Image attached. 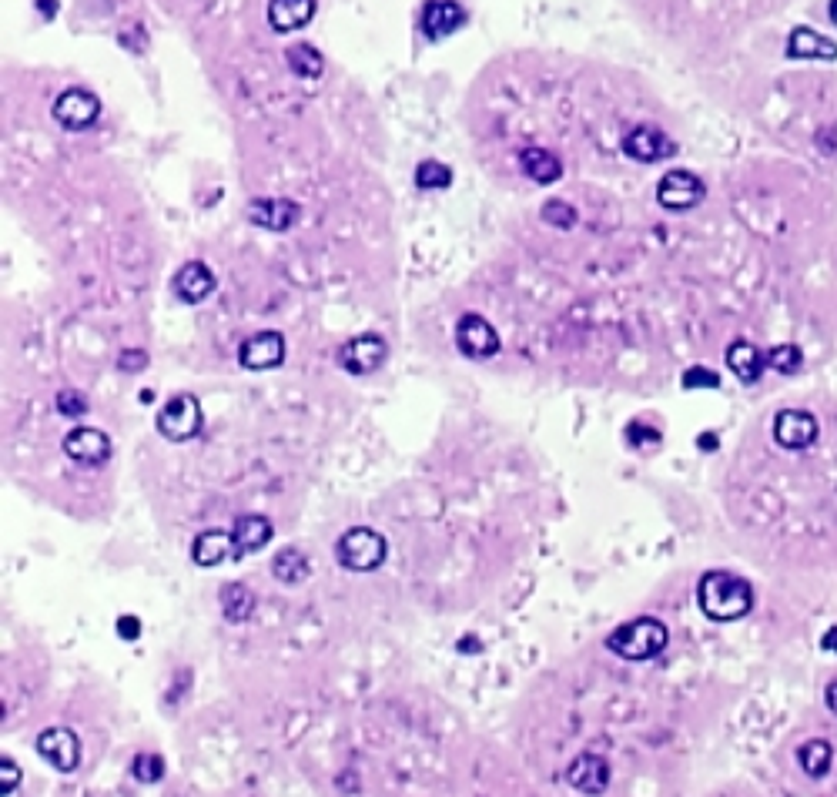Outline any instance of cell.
Returning <instances> with one entry per match:
<instances>
[{"label":"cell","instance_id":"cell-1","mask_svg":"<svg viewBox=\"0 0 837 797\" xmlns=\"http://www.w3.org/2000/svg\"><path fill=\"white\" fill-rule=\"evenodd\" d=\"M697 603L710 620L727 623V620H737V617H744V613H750V607H754V593H750L747 583L734 573H707L704 580H700Z\"/></svg>","mask_w":837,"mask_h":797},{"label":"cell","instance_id":"cell-2","mask_svg":"<svg viewBox=\"0 0 837 797\" xmlns=\"http://www.w3.org/2000/svg\"><path fill=\"white\" fill-rule=\"evenodd\" d=\"M667 647V627L653 617H640L633 623H623L606 637V650L623 660H650Z\"/></svg>","mask_w":837,"mask_h":797},{"label":"cell","instance_id":"cell-3","mask_svg":"<svg viewBox=\"0 0 837 797\" xmlns=\"http://www.w3.org/2000/svg\"><path fill=\"white\" fill-rule=\"evenodd\" d=\"M389 543L382 533L369 530V526H352L339 536L335 543V560H339L345 570L352 573H372L386 563Z\"/></svg>","mask_w":837,"mask_h":797},{"label":"cell","instance_id":"cell-4","mask_svg":"<svg viewBox=\"0 0 837 797\" xmlns=\"http://www.w3.org/2000/svg\"><path fill=\"white\" fill-rule=\"evenodd\" d=\"M155 426L168 443H188V439H195L201 426H205V416H201V406L191 392H178V396H171L165 406H161Z\"/></svg>","mask_w":837,"mask_h":797},{"label":"cell","instance_id":"cell-5","mask_svg":"<svg viewBox=\"0 0 837 797\" xmlns=\"http://www.w3.org/2000/svg\"><path fill=\"white\" fill-rule=\"evenodd\" d=\"M54 121L67 131H88L101 114L98 94H91L88 88H67L57 94L54 101Z\"/></svg>","mask_w":837,"mask_h":797},{"label":"cell","instance_id":"cell-6","mask_svg":"<svg viewBox=\"0 0 837 797\" xmlns=\"http://www.w3.org/2000/svg\"><path fill=\"white\" fill-rule=\"evenodd\" d=\"M389 355V345L382 335L375 332H365V335H355L339 349V366L345 372H352V376H369V372L382 369V362H386Z\"/></svg>","mask_w":837,"mask_h":797},{"label":"cell","instance_id":"cell-7","mask_svg":"<svg viewBox=\"0 0 837 797\" xmlns=\"http://www.w3.org/2000/svg\"><path fill=\"white\" fill-rule=\"evenodd\" d=\"M37 754H41L54 771L71 774L74 767L81 764V741L71 727H47V731H41V737H37Z\"/></svg>","mask_w":837,"mask_h":797},{"label":"cell","instance_id":"cell-8","mask_svg":"<svg viewBox=\"0 0 837 797\" xmlns=\"http://www.w3.org/2000/svg\"><path fill=\"white\" fill-rule=\"evenodd\" d=\"M282 362H285V339L272 329L245 339V345L238 349V366L248 372H268V369H278Z\"/></svg>","mask_w":837,"mask_h":797},{"label":"cell","instance_id":"cell-9","mask_svg":"<svg viewBox=\"0 0 837 797\" xmlns=\"http://www.w3.org/2000/svg\"><path fill=\"white\" fill-rule=\"evenodd\" d=\"M456 345H459V352L469 355V359H489V355L499 352V335L493 325H489V319L469 312L456 325Z\"/></svg>","mask_w":837,"mask_h":797},{"label":"cell","instance_id":"cell-10","mask_svg":"<svg viewBox=\"0 0 837 797\" xmlns=\"http://www.w3.org/2000/svg\"><path fill=\"white\" fill-rule=\"evenodd\" d=\"M64 453L78 466H104L111 459V439L101 429L78 426L64 436Z\"/></svg>","mask_w":837,"mask_h":797},{"label":"cell","instance_id":"cell-11","mask_svg":"<svg viewBox=\"0 0 837 797\" xmlns=\"http://www.w3.org/2000/svg\"><path fill=\"white\" fill-rule=\"evenodd\" d=\"M466 7L459 0H426L419 14V31L429 37V41H442V37L456 34L459 27L466 24Z\"/></svg>","mask_w":837,"mask_h":797},{"label":"cell","instance_id":"cell-12","mask_svg":"<svg viewBox=\"0 0 837 797\" xmlns=\"http://www.w3.org/2000/svg\"><path fill=\"white\" fill-rule=\"evenodd\" d=\"M700 198H704V185H700V178L690 175V171H667V175L660 178L657 201L667 211H687V208H694Z\"/></svg>","mask_w":837,"mask_h":797},{"label":"cell","instance_id":"cell-13","mask_svg":"<svg viewBox=\"0 0 837 797\" xmlns=\"http://www.w3.org/2000/svg\"><path fill=\"white\" fill-rule=\"evenodd\" d=\"M566 781L586 797H600L610 787V764L600 754H580L566 771Z\"/></svg>","mask_w":837,"mask_h":797},{"label":"cell","instance_id":"cell-14","mask_svg":"<svg viewBox=\"0 0 837 797\" xmlns=\"http://www.w3.org/2000/svg\"><path fill=\"white\" fill-rule=\"evenodd\" d=\"M191 560L198 566H218L225 560L228 563L242 560V553H238L232 530H205L195 543H191Z\"/></svg>","mask_w":837,"mask_h":797},{"label":"cell","instance_id":"cell-15","mask_svg":"<svg viewBox=\"0 0 837 797\" xmlns=\"http://www.w3.org/2000/svg\"><path fill=\"white\" fill-rule=\"evenodd\" d=\"M171 288H175V295L185 305H201L211 292H215V275H211L208 265L188 262L178 268L175 278H171Z\"/></svg>","mask_w":837,"mask_h":797},{"label":"cell","instance_id":"cell-16","mask_svg":"<svg viewBox=\"0 0 837 797\" xmlns=\"http://www.w3.org/2000/svg\"><path fill=\"white\" fill-rule=\"evenodd\" d=\"M248 218L258 228H268V232H288L298 222V205L288 198H258L248 208Z\"/></svg>","mask_w":837,"mask_h":797},{"label":"cell","instance_id":"cell-17","mask_svg":"<svg viewBox=\"0 0 837 797\" xmlns=\"http://www.w3.org/2000/svg\"><path fill=\"white\" fill-rule=\"evenodd\" d=\"M623 151L640 161V165H650V161H663L673 151V144L663 138L657 128H633L627 138H623Z\"/></svg>","mask_w":837,"mask_h":797},{"label":"cell","instance_id":"cell-18","mask_svg":"<svg viewBox=\"0 0 837 797\" xmlns=\"http://www.w3.org/2000/svg\"><path fill=\"white\" fill-rule=\"evenodd\" d=\"M315 17V0H268V24L278 34L298 31Z\"/></svg>","mask_w":837,"mask_h":797},{"label":"cell","instance_id":"cell-19","mask_svg":"<svg viewBox=\"0 0 837 797\" xmlns=\"http://www.w3.org/2000/svg\"><path fill=\"white\" fill-rule=\"evenodd\" d=\"M272 533H275L272 530V520H268V516H258V513L238 516L235 526H232V536H235L238 553H242V556L265 550L268 540H272Z\"/></svg>","mask_w":837,"mask_h":797},{"label":"cell","instance_id":"cell-20","mask_svg":"<svg viewBox=\"0 0 837 797\" xmlns=\"http://www.w3.org/2000/svg\"><path fill=\"white\" fill-rule=\"evenodd\" d=\"M519 165H523V175L536 185H556L563 178V165L560 158L550 155L546 148H526L519 155Z\"/></svg>","mask_w":837,"mask_h":797},{"label":"cell","instance_id":"cell-21","mask_svg":"<svg viewBox=\"0 0 837 797\" xmlns=\"http://www.w3.org/2000/svg\"><path fill=\"white\" fill-rule=\"evenodd\" d=\"M309 573H312L309 556H305L302 550H295V546H288V550H282L272 560V576L275 580H282L285 587H298V583H305L309 580Z\"/></svg>","mask_w":837,"mask_h":797},{"label":"cell","instance_id":"cell-22","mask_svg":"<svg viewBox=\"0 0 837 797\" xmlns=\"http://www.w3.org/2000/svg\"><path fill=\"white\" fill-rule=\"evenodd\" d=\"M221 613L228 623H245L255 613V593L245 583H228L221 587Z\"/></svg>","mask_w":837,"mask_h":797},{"label":"cell","instance_id":"cell-23","mask_svg":"<svg viewBox=\"0 0 837 797\" xmlns=\"http://www.w3.org/2000/svg\"><path fill=\"white\" fill-rule=\"evenodd\" d=\"M285 64H288V71L295 74V78H322V71H325V57L315 51L312 44H292L285 51Z\"/></svg>","mask_w":837,"mask_h":797},{"label":"cell","instance_id":"cell-24","mask_svg":"<svg viewBox=\"0 0 837 797\" xmlns=\"http://www.w3.org/2000/svg\"><path fill=\"white\" fill-rule=\"evenodd\" d=\"M727 362H730V369H734L744 382H754V379H757V372H760V355H757L754 345L737 342L734 349L727 352Z\"/></svg>","mask_w":837,"mask_h":797},{"label":"cell","instance_id":"cell-25","mask_svg":"<svg viewBox=\"0 0 837 797\" xmlns=\"http://www.w3.org/2000/svg\"><path fill=\"white\" fill-rule=\"evenodd\" d=\"M416 185L426 188V191H436V188H449L452 185V171L442 165V161H432L426 158L422 165L416 168Z\"/></svg>","mask_w":837,"mask_h":797},{"label":"cell","instance_id":"cell-26","mask_svg":"<svg viewBox=\"0 0 837 797\" xmlns=\"http://www.w3.org/2000/svg\"><path fill=\"white\" fill-rule=\"evenodd\" d=\"M131 774L141 784H158L165 777V761H161V754H138L131 764Z\"/></svg>","mask_w":837,"mask_h":797},{"label":"cell","instance_id":"cell-27","mask_svg":"<svg viewBox=\"0 0 837 797\" xmlns=\"http://www.w3.org/2000/svg\"><path fill=\"white\" fill-rule=\"evenodd\" d=\"M88 409H91V402H88V396H84V392H78V389H64L61 396H57V412H61V416H67V419H81Z\"/></svg>","mask_w":837,"mask_h":797},{"label":"cell","instance_id":"cell-28","mask_svg":"<svg viewBox=\"0 0 837 797\" xmlns=\"http://www.w3.org/2000/svg\"><path fill=\"white\" fill-rule=\"evenodd\" d=\"M543 218L550 225H560V228H573L576 225V211L566 205V201H546V205H543Z\"/></svg>","mask_w":837,"mask_h":797},{"label":"cell","instance_id":"cell-29","mask_svg":"<svg viewBox=\"0 0 837 797\" xmlns=\"http://www.w3.org/2000/svg\"><path fill=\"white\" fill-rule=\"evenodd\" d=\"M118 369L128 372V376H138V372L148 369V352H144V349H121Z\"/></svg>","mask_w":837,"mask_h":797},{"label":"cell","instance_id":"cell-30","mask_svg":"<svg viewBox=\"0 0 837 797\" xmlns=\"http://www.w3.org/2000/svg\"><path fill=\"white\" fill-rule=\"evenodd\" d=\"M627 439L637 449H647V446H657L660 443V432L657 429H647L643 422H633V426L627 429Z\"/></svg>","mask_w":837,"mask_h":797},{"label":"cell","instance_id":"cell-31","mask_svg":"<svg viewBox=\"0 0 837 797\" xmlns=\"http://www.w3.org/2000/svg\"><path fill=\"white\" fill-rule=\"evenodd\" d=\"M0 774H4V784H0V794L4 797H11L14 794V787L21 784V767H17L11 757H4V761H0Z\"/></svg>","mask_w":837,"mask_h":797},{"label":"cell","instance_id":"cell-32","mask_svg":"<svg viewBox=\"0 0 837 797\" xmlns=\"http://www.w3.org/2000/svg\"><path fill=\"white\" fill-rule=\"evenodd\" d=\"M683 386L687 389H697V386H717V376L707 369H690L687 376H683Z\"/></svg>","mask_w":837,"mask_h":797},{"label":"cell","instance_id":"cell-33","mask_svg":"<svg viewBox=\"0 0 837 797\" xmlns=\"http://www.w3.org/2000/svg\"><path fill=\"white\" fill-rule=\"evenodd\" d=\"M118 633H121V640H138L141 637V620L138 617H121L118 620Z\"/></svg>","mask_w":837,"mask_h":797},{"label":"cell","instance_id":"cell-34","mask_svg":"<svg viewBox=\"0 0 837 797\" xmlns=\"http://www.w3.org/2000/svg\"><path fill=\"white\" fill-rule=\"evenodd\" d=\"M37 7H44V14H47V17H54V11H57V4H54V0H37Z\"/></svg>","mask_w":837,"mask_h":797},{"label":"cell","instance_id":"cell-35","mask_svg":"<svg viewBox=\"0 0 837 797\" xmlns=\"http://www.w3.org/2000/svg\"><path fill=\"white\" fill-rule=\"evenodd\" d=\"M827 704H831V710H834V714H837V687L831 690V694H827Z\"/></svg>","mask_w":837,"mask_h":797}]
</instances>
